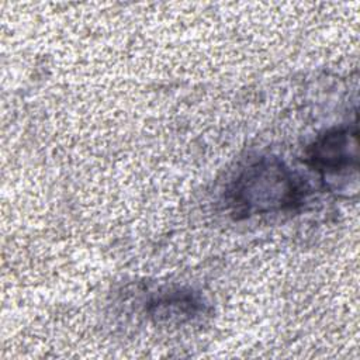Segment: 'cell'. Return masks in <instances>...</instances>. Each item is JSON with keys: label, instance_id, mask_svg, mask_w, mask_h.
I'll return each instance as SVG.
<instances>
[{"label": "cell", "instance_id": "cell-2", "mask_svg": "<svg viewBox=\"0 0 360 360\" xmlns=\"http://www.w3.org/2000/svg\"><path fill=\"white\" fill-rule=\"evenodd\" d=\"M305 162L322 174H336L357 169V129L353 127H335L308 146Z\"/></svg>", "mask_w": 360, "mask_h": 360}, {"label": "cell", "instance_id": "cell-1", "mask_svg": "<svg viewBox=\"0 0 360 360\" xmlns=\"http://www.w3.org/2000/svg\"><path fill=\"white\" fill-rule=\"evenodd\" d=\"M305 183L277 158H260L245 167L228 188L226 200L236 219L285 211L300 205Z\"/></svg>", "mask_w": 360, "mask_h": 360}, {"label": "cell", "instance_id": "cell-3", "mask_svg": "<svg viewBox=\"0 0 360 360\" xmlns=\"http://www.w3.org/2000/svg\"><path fill=\"white\" fill-rule=\"evenodd\" d=\"M202 309V301L190 290H173L155 297L148 312L156 321L190 319Z\"/></svg>", "mask_w": 360, "mask_h": 360}]
</instances>
